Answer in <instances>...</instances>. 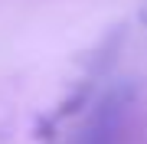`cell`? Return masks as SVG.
I'll return each instance as SVG.
<instances>
[{"label":"cell","instance_id":"1","mask_svg":"<svg viewBox=\"0 0 147 144\" xmlns=\"http://www.w3.org/2000/svg\"><path fill=\"white\" fill-rule=\"evenodd\" d=\"M127 108H131V89H118L105 95L101 105L95 108V115L88 118V124L82 128L79 144H118Z\"/></svg>","mask_w":147,"mask_h":144},{"label":"cell","instance_id":"2","mask_svg":"<svg viewBox=\"0 0 147 144\" xmlns=\"http://www.w3.org/2000/svg\"><path fill=\"white\" fill-rule=\"evenodd\" d=\"M144 23H147V13H144Z\"/></svg>","mask_w":147,"mask_h":144}]
</instances>
